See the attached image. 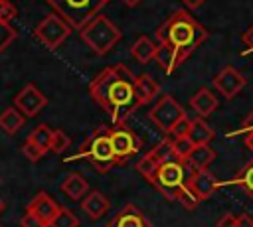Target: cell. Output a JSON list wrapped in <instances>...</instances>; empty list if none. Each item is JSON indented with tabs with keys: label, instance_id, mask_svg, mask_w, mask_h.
<instances>
[{
	"label": "cell",
	"instance_id": "29",
	"mask_svg": "<svg viewBox=\"0 0 253 227\" xmlns=\"http://www.w3.org/2000/svg\"><path fill=\"white\" fill-rule=\"evenodd\" d=\"M174 140V150H176V156L180 158V160H188V156H190V152L194 150V142L188 138V136H180V138H172Z\"/></svg>",
	"mask_w": 253,
	"mask_h": 227
},
{
	"label": "cell",
	"instance_id": "23",
	"mask_svg": "<svg viewBox=\"0 0 253 227\" xmlns=\"http://www.w3.org/2000/svg\"><path fill=\"white\" fill-rule=\"evenodd\" d=\"M221 186H237L247 197L253 199V160H249L235 178H231L229 182H223Z\"/></svg>",
	"mask_w": 253,
	"mask_h": 227
},
{
	"label": "cell",
	"instance_id": "44",
	"mask_svg": "<svg viewBox=\"0 0 253 227\" xmlns=\"http://www.w3.org/2000/svg\"><path fill=\"white\" fill-rule=\"evenodd\" d=\"M2 211H4V201L0 199V213H2Z\"/></svg>",
	"mask_w": 253,
	"mask_h": 227
},
{
	"label": "cell",
	"instance_id": "41",
	"mask_svg": "<svg viewBox=\"0 0 253 227\" xmlns=\"http://www.w3.org/2000/svg\"><path fill=\"white\" fill-rule=\"evenodd\" d=\"M180 2H182V4H184L188 10H196V8H200V6H202L206 0H180Z\"/></svg>",
	"mask_w": 253,
	"mask_h": 227
},
{
	"label": "cell",
	"instance_id": "42",
	"mask_svg": "<svg viewBox=\"0 0 253 227\" xmlns=\"http://www.w3.org/2000/svg\"><path fill=\"white\" fill-rule=\"evenodd\" d=\"M245 138H243V142H245V146L253 152V132H249V134H243Z\"/></svg>",
	"mask_w": 253,
	"mask_h": 227
},
{
	"label": "cell",
	"instance_id": "38",
	"mask_svg": "<svg viewBox=\"0 0 253 227\" xmlns=\"http://www.w3.org/2000/svg\"><path fill=\"white\" fill-rule=\"evenodd\" d=\"M217 227H237V215L225 213L217 219Z\"/></svg>",
	"mask_w": 253,
	"mask_h": 227
},
{
	"label": "cell",
	"instance_id": "21",
	"mask_svg": "<svg viewBox=\"0 0 253 227\" xmlns=\"http://www.w3.org/2000/svg\"><path fill=\"white\" fill-rule=\"evenodd\" d=\"M156 43L148 38V36H140L134 43H132V47H130V55L138 61V63H148L150 59H154V55H156Z\"/></svg>",
	"mask_w": 253,
	"mask_h": 227
},
{
	"label": "cell",
	"instance_id": "19",
	"mask_svg": "<svg viewBox=\"0 0 253 227\" xmlns=\"http://www.w3.org/2000/svg\"><path fill=\"white\" fill-rule=\"evenodd\" d=\"M213 160H215V150L210 144H200V146H194V150L190 152L186 164L192 170H208V166Z\"/></svg>",
	"mask_w": 253,
	"mask_h": 227
},
{
	"label": "cell",
	"instance_id": "16",
	"mask_svg": "<svg viewBox=\"0 0 253 227\" xmlns=\"http://www.w3.org/2000/svg\"><path fill=\"white\" fill-rule=\"evenodd\" d=\"M81 209L91 217V219H101L109 211V199L101 191H89L81 199Z\"/></svg>",
	"mask_w": 253,
	"mask_h": 227
},
{
	"label": "cell",
	"instance_id": "28",
	"mask_svg": "<svg viewBox=\"0 0 253 227\" xmlns=\"http://www.w3.org/2000/svg\"><path fill=\"white\" fill-rule=\"evenodd\" d=\"M77 225H79V219L75 217V213L67 207H59V211L53 217L49 227H77Z\"/></svg>",
	"mask_w": 253,
	"mask_h": 227
},
{
	"label": "cell",
	"instance_id": "37",
	"mask_svg": "<svg viewBox=\"0 0 253 227\" xmlns=\"http://www.w3.org/2000/svg\"><path fill=\"white\" fill-rule=\"evenodd\" d=\"M249 132H253V111H251V114L245 118V122H243L237 130L227 132V138H229V136H239V134H249Z\"/></svg>",
	"mask_w": 253,
	"mask_h": 227
},
{
	"label": "cell",
	"instance_id": "25",
	"mask_svg": "<svg viewBox=\"0 0 253 227\" xmlns=\"http://www.w3.org/2000/svg\"><path fill=\"white\" fill-rule=\"evenodd\" d=\"M28 140H30V142H34L36 146H40L43 152H47V150H51V142H53V130H51L47 124H38V126H36V128L30 132Z\"/></svg>",
	"mask_w": 253,
	"mask_h": 227
},
{
	"label": "cell",
	"instance_id": "33",
	"mask_svg": "<svg viewBox=\"0 0 253 227\" xmlns=\"http://www.w3.org/2000/svg\"><path fill=\"white\" fill-rule=\"evenodd\" d=\"M16 16H18L16 6L10 0H0V22L2 24H10Z\"/></svg>",
	"mask_w": 253,
	"mask_h": 227
},
{
	"label": "cell",
	"instance_id": "35",
	"mask_svg": "<svg viewBox=\"0 0 253 227\" xmlns=\"http://www.w3.org/2000/svg\"><path fill=\"white\" fill-rule=\"evenodd\" d=\"M20 225H22V227H47V223H45L42 217H38L36 213H32V211H28V213L20 219Z\"/></svg>",
	"mask_w": 253,
	"mask_h": 227
},
{
	"label": "cell",
	"instance_id": "11",
	"mask_svg": "<svg viewBox=\"0 0 253 227\" xmlns=\"http://www.w3.org/2000/svg\"><path fill=\"white\" fill-rule=\"evenodd\" d=\"M213 85H215V89H217L225 99H233V97L247 85V79H245L233 65H225V67L213 77Z\"/></svg>",
	"mask_w": 253,
	"mask_h": 227
},
{
	"label": "cell",
	"instance_id": "10",
	"mask_svg": "<svg viewBox=\"0 0 253 227\" xmlns=\"http://www.w3.org/2000/svg\"><path fill=\"white\" fill-rule=\"evenodd\" d=\"M45 105H47V97H45L34 83H28V85L14 97V107H16L24 116H36Z\"/></svg>",
	"mask_w": 253,
	"mask_h": 227
},
{
	"label": "cell",
	"instance_id": "12",
	"mask_svg": "<svg viewBox=\"0 0 253 227\" xmlns=\"http://www.w3.org/2000/svg\"><path fill=\"white\" fill-rule=\"evenodd\" d=\"M188 186L190 189L204 201L208 197H211L215 193V189L219 188L215 176L208 170H192L190 172V178H188Z\"/></svg>",
	"mask_w": 253,
	"mask_h": 227
},
{
	"label": "cell",
	"instance_id": "27",
	"mask_svg": "<svg viewBox=\"0 0 253 227\" xmlns=\"http://www.w3.org/2000/svg\"><path fill=\"white\" fill-rule=\"evenodd\" d=\"M158 166H160V162L148 152V154H144V156L136 162V172L142 174V178H146L148 182H152V178H154L156 172H158Z\"/></svg>",
	"mask_w": 253,
	"mask_h": 227
},
{
	"label": "cell",
	"instance_id": "43",
	"mask_svg": "<svg viewBox=\"0 0 253 227\" xmlns=\"http://www.w3.org/2000/svg\"><path fill=\"white\" fill-rule=\"evenodd\" d=\"M123 2H125L126 6H130V8H134V6H138L142 0H123Z\"/></svg>",
	"mask_w": 253,
	"mask_h": 227
},
{
	"label": "cell",
	"instance_id": "34",
	"mask_svg": "<svg viewBox=\"0 0 253 227\" xmlns=\"http://www.w3.org/2000/svg\"><path fill=\"white\" fill-rule=\"evenodd\" d=\"M22 152H24V156L30 160V162H38L45 152L40 148V146H36L34 142H30V140H26V144L22 146Z\"/></svg>",
	"mask_w": 253,
	"mask_h": 227
},
{
	"label": "cell",
	"instance_id": "2",
	"mask_svg": "<svg viewBox=\"0 0 253 227\" xmlns=\"http://www.w3.org/2000/svg\"><path fill=\"white\" fill-rule=\"evenodd\" d=\"M156 38L158 43L172 45L180 53L182 61H186L192 51H196L208 39V30L190 12L176 10L156 28Z\"/></svg>",
	"mask_w": 253,
	"mask_h": 227
},
{
	"label": "cell",
	"instance_id": "31",
	"mask_svg": "<svg viewBox=\"0 0 253 227\" xmlns=\"http://www.w3.org/2000/svg\"><path fill=\"white\" fill-rule=\"evenodd\" d=\"M71 144V138L63 130H53V142H51V152L63 154Z\"/></svg>",
	"mask_w": 253,
	"mask_h": 227
},
{
	"label": "cell",
	"instance_id": "36",
	"mask_svg": "<svg viewBox=\"0 0 253 227\" xmlns=\"http://www.w3.org/2000/svg\"><path fill=\"white\" fill-rule=\"evenodd\" d=\"M190 124H192V120H190L188 116H184V118H182V120H180V122H178L174 128H172V132H170V134H172L174 138L188 136V132H190Z\"/></svg>",
	"mask_w": 253,
	"mask_h": 227
},
{
	"label": "cell",
	"instance_id": "39",
	"mask_svg": "<svg viewBox=\"0 0 253 227\" xmlns=\"http://www.w3.org/2000/svg\"><path fill=\"white\" fill-rule=\"evenodd\" d=\"M241 43H243L249 51H253V26L241 34Z\"/></svg>",
	"mask_w": 253,
	"mask_h": 227
},
{
	"label": "cell",
	"instance_id": "7",
	"mask_svg": "<svg viewBox=\"0 0 253 227\" xmlns=\"http://www.w3.org/2000/svg\"><path fill=\"white\" fill-rule=\"evenodd\" d=\"M148 116L158 126V130H162L164 134H170L172 128L186 116V113L172 95H162L158 99V103L150 109Z\"/></svg>",
	"mask_w": 253,
	"mask_h": 227
},
{
	"label": "cell",
	"instance_id": "5",
	"mask_svg": "<svg viewBox=\"0 0 253 227\" xmlns=\"http://www.w3.org/2000/svg\"><path fill=\"white\" fill-rule=\"evenodd\" d=\"M188 164L184 160H170L158 166L156 176L152 178V186L166 197V199H178L180 191L188 186Z\"/></svg>",
	"mask_w": 253,
	"mask_h": 227
},
{
	"label": "cell",
	"instance_id": "6",
	"mask_svg": "<svg viewBox=\"0 0 253 227\" xmlns=\"http://www.w3.org/2000/svg\"><path fill=\"white\" fill-rule=\"evenodd\" d=\"M47 4H51L55 14H59L71 28L81 30L101 12L107 0H47Z\"/></svg>",
	"mask_w": 253,
	"mask_h": 227
},
{
	"label": "cell",
	"instance_id": "3",
	"mask_svg": "<svg viewBox=\"0 0 253 227\" xmlns=\"http://www.w3.org/2000/svg\"><path fill=\"white\" fill-rule=\"evenodd\" d=\"M81 39L97 53V55H105L109 53L117 41L121 39V30L103 14H97L93 20H89L81 30H79Z\"/></svg>",
	"mask_w": 253,
	"mask_h": 227
},
{
	"label": "cell",
	"instance_id": "32",
	"mask_svg": "<svg viewBox=\"0 0 253 227\" xmlns=\"http://www.w3.org/2000/svg\"><path fill=\"white\" fill-rule=\"evenodd\" d=\"M16 39V30L10 24H2L0 22V53Z\"/></svg>",
	"mask_w": 253,
	"mask_h": 227
},
{
	"label": "cell",
	"instance_id": "24",
	"mask_svg": "<svg viewBox=\"0 0 253 227\" xmlns=\"http://www.w3.org/2000/svg\"><path fill=\"white\" fill-rule=\"evenodd\" d=\"M188 138L200 146V144H210V140L213 138V130L206 124V120L200 116V118H194L192 124H190V132H188Z\"/></svg>",
	"mask_w": 253,
	"mask_h": 227
},
{
	"label": "cell",
	"instance_id": "15",
	"mask_svg": "<svg viewBox=\"0 0 253 227\" xmlns=\"http://www.w3.org/2000/svg\"><path fill=\"white\" fill-rule=\"evenodd\" d=\"M61 191L67 195V197H71V199H75V201H79V199H83L87 193H89V184H87V180L81 176V174H67L65 178H63V182H61Z\"/></svg>",
	"mask_w": 253,
	"mask_h": 227
},
{
	"label": "cell",
	"instance_id": "20",
	"mask_svg": "<svg viewBox=\"0 0 253 227\" xmlns=\"http://www.w3.org/2000/svg\"><path fill=\"white\" fill-rule=\"evenodd\" d=\"M134 89H136V97H138V103H140V105L150 103V101L156 99L158 93H160L158 83H156L150 75H136Z\"/></svg>",
	"mask_w": 253,
	"mask_h": 227
},
{
	"label": "cell",
	"instance_id": "17",
	"mask_svg": "<svg viewBox=\"0 0 253 227\" xmlns=\"http://www.w3.org/2000/svg\"><path fill=\"white\" fill-rule=\"evenodd\" d=\"M154 59H156V63L164 69V73H168V75L174 73L180 63H184L182 57H180V53H178L172 45H168V43H158Z\"/></svg>",
	"mask_w": 253,
	"mask_h": 227
},
{
	"label": "cell",
	"instance_id": "9",
	"mask_svg": "<svg viewBox=\"0 0 253 227\" xmlns=\"http://www.w3.org/2000/svg\"><path fill=\"white\" fill-rule=\"evenodd\" d=\"M111 142H113V150H115V156H117L119 162L130 158L142 146L136 132L132 128L125 126V124H119V126L111 128Z\"/></svg>",
	"mask_w": 253,
	"mask_h": 227
},
{
	"label": "cell",
	"instance_id": "13",
	"mask_svg": "<svg viewBox=\"0 0 253 227\" xmlns=\"http://www.w3.org/2000/svg\"><path fill=\"white\" fill-rule=\"evenodd\" d=\"M109 227H152L146 215L132 203H126L109 223Z\"/></svg>",
	"mask_w": 253,
	"mask_h": 227
},
{
	"label": "cell",
	"instance_id": "4",
	"mask_svg": "<svg viewBox=\"0 0 253 227\" xmlns=\"http://www.w3.org/2000/svg\"><path fill=\"white\" fill-rule=\"evenodd\" d=\"M79 156H85L93 164V168L99 172H107L115 164H119L113 150V142H111V130L107 126L97 128L91 134V138L83 144V150L79 152Z\"/></svg>",
	"mask_w": 253,
	"mask_h": 227
},
{
	"label": "cell",
	"instance_id": "22",
	"mask_svg": "<svg viewBox=\"0 0 253 227\" xmlns=\"http://www.w3.org/2000/svg\"><path fill=\"white\" fill-rule=\"evenodd\" d=\"M24 120H26V116L16 107H8L0 113V128L6 134H16L24 126Z\"/></svg>",
	"mask_w": 253,
	"mask_h": 227
},
{
	"label": "cell",
	"instance_id": "14",
	"mask_svg": "<svg viewBox=\"0 0 253 227\" xmlns=\"http://www.w3.org/2000/svg\"><path fill=\"white\" fill-rule=\"evenodd\" d=\"M59 207H61V205H57L55 199L49 197L45 191L36 193V197L28 203V211H32V213H36L38 217H42L47 225H51V221H53V217L57 215Z\"/></svg>",
	"mask_w": 253,
	"mask_h": 227
},
{
	"label": "cell",
	"instance_id": "30",
	"mask_svg": "<svg viewBox=\"0 0 253 227\" xmlns=\"http://www.w3.org/2000/svg\"><path fill=\"white\" fill-rule=\"evenodd\" d=\"M176 201H180L184 209L192 211V209H196V207H198V203H200L202 199H200V197L190 189V186H186V188L180 191V195H178V199H176Z\"/></svg>",
	"mask_w": 253,
	"mask_h": 227
},
{
	"label": "cell",
	"instance_id": "26",
	"mask_svg": "<svg viewBox=\"0 0 253 227\" xmlns=\"http://www.w3.org/2000/svg\"><path fill=\"white\" fill-rule=\"evenodd\" d=\"M150 154L160 162V164H164V162H170V160H176L178 156H176V150H174V140H170V138H164V140H160L152 150H150ZM180 160V158H178Z\"/></svg>",
	"mask_w": 253,
	"mask_h": 227
},
{
	"label": "cell",
	"instance_id": "40",
	"mask_svg": "<svg viewBox=\"0 0 253 227\" xmlns=\"http://www.w3.org/2000/svg\"><path fill=\"white\" fill-rule=\"evenodd\" d=\"M237 227H253V217L247 213H239L237 215Z\"/></svg>",
	"mask_w": 253,
	"mask_h": 227
},
{
	"label": "cell",
	"instance_id": "1",
	"mask_svg": "<svg viewBox=\"0 0 253 227\" xmlns=\"http://www.w3.org/2000/svg\"><path fill=\"white\" fill-rule=\"evenodd\" d=\"M134 83H136V75L123 63L103 69L89 83L91 99L105 113L111 114V120L115 126L125 124L126 116L140 107Z\"/></svg>",
	"mask_w": 253,
	"mask_h": 227
},
{
	"label": "cell",
	"instance_id": "45",
	"mask_svg": "<svg viewBox=\"0 0 253 227\" xmlns=\"http://www.w3.org/2000/svg\"><path fill=\"white\" fill-rule=\"evenodd\" d=\"M0 182H2V178H0Z\"/></svg>",
	"mask_w": 253,
	"mask_h": 227
},
{
	"label": "cell",
	"instance_id": "8",
	"mask_svg": "<svg viewBox=\"0 0 253 227\" xmlns=\"http://www.w3.org/2000/svg\"><path fill=\"white\" fill-rule=\"evenodd\" d=\"M34 34L45 47L55 49L67 39V36L71 34V26L59 14H49L36 26Z\"/></svg>",
	"mask_w": 253,
	"mask_h": 227
},
{
	"label": "cell",
	"instance_id": "18",
	"mask_svg": "<svg viewBox=\"0 0 253 227\" xmlns=\"http://www.w3.org/2000/svg\"><path fill=\"white\" fill-rule=\"evenodd\" d=\"M192 109L198 113V116H208L217 109V99L213 97V93L206 87H202L198 93H194V97L190 99Z\"/></svg>",
	"mask_w": 253,
	"mask_h": 227
}]
</instances>
